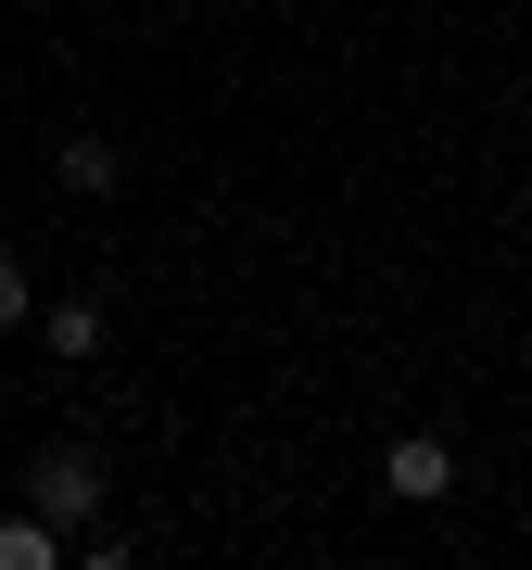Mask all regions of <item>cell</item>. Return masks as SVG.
I'll return each mask as SVG.
<instances>
[{"label":"cell","mask_w":532,"mask_h":570,"mask_svg":"<svg viewBox=\"0 0 532 570\" xmlns=\"http://www.w3.org/2000/svg\"><path fill=\"white\" fill-rule=\"evenodd\" d=\"M381 494H393V508H444V494H456V444H444V431H406V444L381 456Z\"/></svg>","instance_id":"2"},{"label":"cell","mask_w":532,"mask_h":570,"mask_svg":"<svg viewBox=\"0 0 532 570\" xmlns=\"http://www.w3.org/2000/svg\"><path fill=\"white\" fill-rule=\"evenodd\" d=\"M26 317H39V279H26L13 254H0V330H26Z\"/></svg>","instance_id":"6"},{"label":"cell","mask_w":532,"mask_h":570,"mask_svg":"<svg viewBox=\"0 0 532 570\" xmlns=\"http://www.w3.org/2000/svg\"><path fill=\"white\" fill-rule=\"evenodd\" d=\"M26 494H39V520L77 532L89 508H102V456H89V444H39V456H26Z\"/></svg>","instance_id":"1"},{"label":"cell","mask_w":532,"mask_h":570,"mask_svg":"<svg viewBox=\"0 0 532 570\" xmlns=\"http://www.w3.org/2000/svg\"><path fill=\"white\" fill-rule=\"evenodd\" d=\"M51 178L77 190V204H115V190H127V153L102 140V127H77V140H51Z\"/></svg>","instance_id":"3"},{"label":"cell","mask_w":532,"mask_h":570,"mask_svg":"<svg viewBox=\"0 0 532 570\" xmlns=\"http://www.w3.org/2000/svg\"><path fill=\"white\" fill-rule=\"evenodd\" d=\"M39 343H51L63 367H89V355H102V305H89V292H63V305H39Z\"/></svg>","instance_id":"4"},{"label":"cell","mask_w":532,"mask_h":570,"mask_svg":"<svg viewBox=\"0 0 532 570\" xmlns=\"http://www.w3.org/2000/svg\"><path fill=\"white\" fill-rule=\"evenodd\" d=\"M63 558V520H0V570H51Z\"/></svg>","instance_id":"5"}]
</instances>
